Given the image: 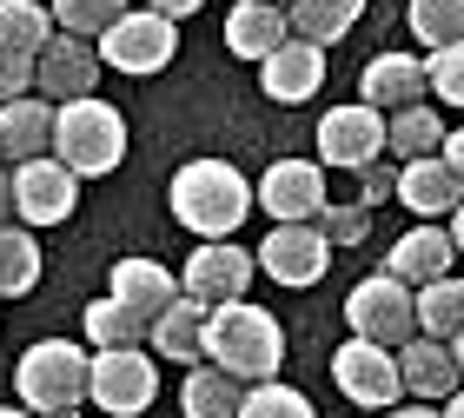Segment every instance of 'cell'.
Listing matches in <instances>:
<instances>
[{
	"mask_svg": "<svg viewBox=\"0 0 464 418\" xmlns=\"http://www.w3.org/2000/svg\"><path fill=\"white\" fill-rule=\"evenodd\" d=\"M166 199H173V219L186 233L232 239L246 226V213L259 206V186H252L232 160H186L173 173V186H166Z\"/></svg>",
	"mask_w": 464,
	"mask_h": 418,
	"instance_id": "6da1fadb",
	"label": "cell"
},
{
	"mask_svg": "<svg viewBox=\"0 0 464 418\" xmlns=\"http://www.w3.org/2000/svg\"><path fill=\"white\" fill-rule=\"evenodd\" d=\"M206 359L226 365L239 385H259V379H279L285 365V332L266 306L252 299H226L206 312Z\"/></svg>",
	"mask_w": 464,
	"mask_h": 418,
	"instance_id": "7a4b0ae2",
	"label": "cell"
},
{
	"mask_svg": "<svg viewBox=\"0 0 464 418\" xmlns=\"http://www.w3.org/2000/svg\"><path fill=\"white\" fill-rule=\"evenodd\" d=\"M14 392L27 412H73L80 399H93V359L73 339H40L27 345V359L14 365Z\"/></svg>",
	"mask_w": 464,
	"mask_h": 418,
	"instance_id": "3957f363",
	"label": "cell"
},
{
	"mask_svg": "<svg viewBox=\"0 0 464 418\" xmlns=\"http://www.w3.org/2000/svg\"><path fill=\"white\" fill-rule=\"evenodd\" d=\"M53 160H67L80 180L113 173V166L126 160V120H120V107H107L100 93L67 100L60 120H53Z\"/></svg>",
	"mask_w": 464,
	"mask_h": 418,
	"instance_id": "277c9868",
	"label": "cell"
},
{
	"mask_svg": "<svg viewBox=\"0 0 464 418\" xmlns=\"http://www.w3.org/2000/svg\"><path fill=\"white\" fill-rule=\"evenodd\" d=\"M345 319H352L358 339L405 345V339H418V292L398 279V273H372V279H358V286H352Z\"/></svg>",
	"mask_w": 464,
	"mask_h": 418,
	"instance_id": "5b68a950",
	"label": "cell"
},
{
	"mask_svg": "<svg viewBox=\"0 0 464 418\" xmlns=\"http://www.w3.org/2000/svg\"><path fill=\"white\" fill-rule=\"evenodd\" d=\"M173 53H179V27L166 14H153V7H126L107 34H100V60H107L113 73H160V67H173Z\"/></svg>",
	"mask_w": 464,
	"mask_h": 418,
	"instance_id": "8992f818",
	"label": "cell"
},
{
	"mask_svg": "<svg viewBox=\"0 0 464 418\" xmlns=\"http://www.w3.org/2000/svg\"><path fill=\"white\" fill-rule=\"evenodd\" d=\"M332 385H339L352 405L385 412V405H398V392H405V372H398V352L392 345L358 339V332H352V339L332 352Z\"/></svg>",
	"mask_w": 464,
	"mask_h": 418,
	"instance_id": "52a82bcc",
	"label": "cell"
},
{
	"mask_svg": "<svg viewBox=\"0 0 464 418\" xmlns=\"http://www.w3.org/2000/svg\"><path fill=\"white\" fill-rule=\"evenodd\" d=\"M73 206H80V173L67 160H53V153H40L27 166H14V213L20 226H60V219H73Z\"/></svg>",
	"mask_w": 464,
	"mask_h": 418,
	"instance_id": "ba28073f",
	"label": "cell"
},
{
	"mask_svg": "<svg viewBox=\"0 0 464 418\" xmlns=\"http://www.w3.org/2000/svg\"><path fill=\"white\" fill-rule=\"evenodd\" d=\"M160 399V372L140 345H107L93 352V405L113 418H140L146 405Z\"/></svg>",
	"mask_w": 464,
	"mask_h": 418,
	"instance_id": "9c48e42d",
	"label": "cell"
},
{
	"mask_svg": "<svg viewBox=\"0 0 464 418\" xmlns=\"http://www.w3.org/2000/svg\"><path fill=\"white\" fill-rule=\"evenodd\" d=\"M385 140H392V120L378 113V107H332L319 120V166H339V173H365V166L385 153Z\"/></svg>",
	"mask_w": 464,
	"mask_h": 418,
	"instance_id": "30bf717a",
	"label": "cell"
},
{
	"mask_svg": "<svg viewBox=\"0 0 464 418\" xmlns=\"http://www.w3.org/2000/svg\"><path fill=\"white\" fill-rule=\"evenodd\" d=\"M332 266V239L319 233V219H292V226H272L266 246H259V273L279 279V286H319Z\"/></svg>",
	"mask_w": 464,
	"mask_h": 418,
	"instance_id": "8fae6325",
	"label": "cell"
},
{
	"mask_svg": "<svg viewBox=\"0 0 464 418\" xmlns=\"http://www.w3.org/2000/svg\"><path fill=\"white\" fill-rule=\"evenodd\" d=\"M259 206L272 213V226L319 219L325 213V166L319 160H272L259 180Z\"/></svg>",
	"mask_w": 464,
	"mask_h": 418,
	"instance_id": "7c38bea8",
	"label": "cell"
},
{
	"mask_svg": "<svg viewBox=\"0 0 464 418\" xmlns=\"http://www.w3.org/2000/svg\"><path fill=\"white\" fill-rule=\"evenodd\" d=\"M252 273H259V259H252L246 246L206 239V246H193V259H186V279H179V286L193 292V299H206V306H226V299H246Z\"/></svg>",
	"mask_w": 464,
	"mask_h": 418,
	"instance_id": "4fadbf2b",
	"label": "cell"
},
{
	"mask_svg": "<svg viewBox=\"0 0 464 418\" xmlns=\"http://www.w3.org/2000/svg\"><path fill=\"white\" fill-rule=\"evenodd\" d=\"M100 47H87L80 34H53L47 47H40V80H34V93H47L53 107H67V100H87L100 87Z\"/></svg>",
	"mask_w": 464,
	"mask_h": 418,
	"instance_id": "5bb4252c",
	"label": "cell"
},
{
	"mask_svg": "<svg viewBox=\"0 0 464 418\" xmlns=\"http://www.w3.org/2000/svg\"><path fill=\"white\" fill-rule=\"evenodd\" d=\"M53 120L60 107L47 93H20V100H0V160L7 166H27L40 153H53Z\"/></svg>",
	"mask_w": 464,
	"mask_h": 418,
	"instance_id": "9a60e30c",
	"label": "cell"
},
{
	"mask_svg": "<svg viewBox=\"0 0 464 418\" xmlns=\"http://www.w3.org/2000/svg\"><path fill=\"white\" fill-rule=\"evenodd\" d=\"M259 87H266V100H279V107H305V100L325 87V47H312V40L292 34L272 60H259Z\"/></svg>",
	"mask_w": 464,
	"mask_h": 418,
	"instance_id": "2e32d148",
	"label": "cell"
},
{
	"mask_svg": "<svg viewBox=\"0 0 464 418\" xmlns=\"http://www.w3.org/2000/svg\"><path fill=\"white\" fill-rule=\"evenodd\" d=\"M398 199H405L418 219H438V213H458L464 206V180L451 173L445 153H425V160L398 166Z\"/></svg>",
	"mask_w": 464,
	"mask_h": 418,
	"instance_id": "e0dca14e",
	"label": "cell"
},
{
	"mask_svg": "<svg viewBox=\"0 0 464 418\" xmlns=\"http://www.w3.org/2000/svg\"><path fill=\"white\" fill-rule=\"evenodd\" d=\"M292 40V14L279 0H239V7L226 14V47L239 60H272Z\"/></svg>",
	"mask_w": 464,
	"mask_h": 418,
	"instance_id": "ac0fdd59",
	"label": "cell"
},
{
	"mask_svg": "<svg viewBox=\"0 0 464 418\" xmlns=\"http://www.w3.org/2000/svg\"><path fill=\"white\" fill-rule=\"evenodd\" d=\"M398 372H405V392H411V399H451L458 379H464L451 339H431V332L398 345Z\"/></svg>",
	"mask_w": 464,
	"mask_h": 418,
	"instance_id": "d6986e66",
	"label": "cell"
},
{
	"mask_svg": "<svg viewBox=\"0 0 464 418\" xmlns=\"http://www.w3.org/2000/svg\"><path fill=\"white\" fill-rule=\"evenodd\" d=\"M358 87H365V107L398 113V107H418V100L431 93V73H425V60H411V53H378L372 67L358 73Z\"/></svg>",
	"mask_w": 464,
	"mask_h": 418,
	"instance_id": "ffe728a7",
	"label": "cell"
},
{
	"mask_svg": "<svg viewBox=\"0 0 464 418\" xmlns=\"http://www.w3.org/2000/svg\"><path fill=\"white\" fill-rule=\"evenodd\" d=\"M107 292H113V299H126L133 312H146V319H160L166 306H179V299H186V286L166 273L160 259H113Z\"/></svg>",
	"mask_w": 464,
	"mask_h": 418,
	"instance_id": "44dd1931",
	"label": "cell"
},
{
	"mask_svg": "<svg viewBox=\"0 0 464 418\" xmlns=\"http://www.w3.org/2000/svg\"><path fill=\"white\" fill-rule=\"evenodd\" d=\"M451 253H458V239H451V233H438V226H411V233L392 246L385 273H398L405 286H431V279H445V273H451Z\"/></svg>",
	"mask_w": 464,
	"mask_h": 418,
	"instance_id": "7402d4cb",
	"label": "cell"
},
{
	"mask_svg": "<svg viewBox=\"0 0 464 418\" xmlns=\"http://www.w3.org/2000/svg\"><path fill=\"white\" fill-rule=\"evenodd\" d=\"M179 405H186V418H239L246 385L232 379L226 365L199 359V365H186V392H179Z\"/></svg>",
	"mask_w": 464,
	"mask_h": 418,
	"instance_id": "603a6c76",
	"label": "cell"
},
{
	"mask_svg": "<svg viewBox=\"0 0 464 418\" xmlns=\"http://www.w3.org/2000/svg\"><path fill=\"white\" fill-rule=\"evenodd\" d=\"M206 312H213V306L186 292L179 306H166L153 319V345L166 352V359H179V365H199L206 359Z\"/></svg>",
	"mask_w": 464,
	"mask_h": 418,
	"instance_id": "cb8c5ba5",
	"label": "cell"
},
{
	"mask_svg": "<svg viewBox=\"0 0 464 418\" xmlns=\"http://www.w3.org/2000/svg\"><path fill=\"white\" fill-rule=\"evenodd\" d=\"M80 326H87V345L93 352H107V345H153V319L133 312L126 299H113V292H107V299H93Z\"/></svg>",
	"mask_w": 464,
	"mask_h": 418,
	"instance_id": "d4e9b609",
	"label": "cell"
},
{
	"mask_svg": "<svg viewBox=\"0 0 464 418\" xmlns=\"http://www.w3.org/2000/svg\"><path fill=\"white\" fill-rule=\"evenodd\" d=\"M358 14H365V0H292V34L312 47H332L358 27Z\"/></svg>",
	"mask_w": 464,
	"mask_h": 418,
	"instance_id": "484cf974",
	"label": "cell"
},
{
	"mask_svg": "<svg viewBox=\"0 0 464 418\" xmlns=\"http://www.w3.org/2000/svg\"><path fill=\"white\" fill-rule=\"evenodd\" d=\"M445 120H438L425 100H418V107H398L392 113V140H385V153H398V166L405 160H425V153H445Z\"/></svg>",
	"mask_w": 464,
	"mask_h": 418,
	"instance_id": "4316f807",
	"label": "cell"
},
{
	"mask_svg": "<svg viewBox=\"0 0 464 418\" xmlns=\"http://www.w3.org/2000/svg\"><path fill=\"white\" fill-rule=\"evenodd\" d=\"M40 286V246L34 226H0V299H20V292Z\"/></svg>",
	"mask_w": 464,
	"mask_h": 418,
	"instance_id": "83f0119b",
	"label": "cell"
},
{
	"mask_svg": "<svg viewBox=\"0 0 464 418\" xmlns=\"http://www.w3.org/2000/svg\"><path fill=\"white\" fill-rule=\"evenodd\" d=\"M418 332H431V339H458L464 332V279H431L418 286Z\"/></svg>",
	"mask_w": 464,
	"mask_h": 418,
	"instance_id": "f1b7e54d",
	"label": "cell"
},
{
	"mask_svg": "<svg viewBox=\"0 0 464 418\" xmlns=\"http://www.w3.org/2000/svg\"><path fill=\"white\" fill-rule=\"evenodd\" d=\"M53 34H60L53 7H34V0H0V40H7V47H20V53H40Z\"/></svg>",
	"mask_w": 464,
	"mask_h": 418,
	"instance_id": "f546056e",
	"label": "cell"
},
{
	"mask_svg": "<svg viewBox=\"0 0 464 418\" xmlns=\"http://www.w3.org/2000/svg\"><path fill=\"white\" fill-rule=\"evenodd\" d=\"M405 20H411V34H418V47H425V53L464 40V0H411Z\"/></svg>",
	"mask_w": 464,
	"mask_h": 418,
	"instance_id": "4dcf8cb0",
	"label": "cell"
},
{
	"mask_svg": "<svg viewBox=\"0 0 464 418\" xmlns=\"http://www.w3.org/2000/svg\"><path fill=\"white\" fill-rule=\"evenodd\" d=\"M239 418H319L312 412V399L299 385H279V379H259V385H246V405Z\"/></svg>",
	"mask_w": 464,
	"mask_h": 418,
	"instance_id": "1f68e13d",
	"label": "cell"
},
{
	"mask_svg": "<svg viewBox=\"0 0 464 418\" xmlns=\"http://www.w3.org/2000/svg\"><path fill=\"white\" fill-rule=\"evenodd\" d=\"M120 14H126V0H53L60 34H80V40H100Z\"/></svg>",
	"mask_w": 464,
	"mask_h": 418,
	"instance_id": "d6a6232c",
	"label": "cell"
},
{
	"mask_svg": "<svg viewBox=\"0 0 464 418\" xmlns=\"http://www.w3.org/2000/svg\"><path fill=\"white\" fill-rule=\"evenodd\" d=\"M425 73H431V93L438 100H451V107H464V40H451V47H438L425 60Z\"/></svg>",
	"mask_w": 464,
	"mask_h": 418,
	"instance_id": "836d02e7",
	"label": "cell"
},
{
	"mask_svg": "<svg viewBox=\"0 0 464 418\" xmlns=\"http://www.w3.org/2000/svg\"><path fill=\"white\" fill-rule=\"evenodd\" d=\"M34 80H40V53H20L0 40V100H20V93H34Z\"/></svg>",
	"mask_w": 464,
	"mask_h": 418,
	"instance_id": "e575fe53",
	"label": "cell"
},
{
	"mask_svg": "<svg viewBox=\"0 0 464 418\" xmlns=\"http://www.w3.org/2000/svg\"><path fill=\"white\" fill-rule=\"evenodd\" d=\"M365 226H372V206H325V213H319V233L332 246H358Z\"/></svg>",
	"mask_w": 464,
	"mask_h": 418,
	"instance_id": "d590c367",
	"label": "cell"
},
{
	"mask_svg": "<svg viewBox=\"0 0 464 418\" xmlns=\"http://www.w3.org/2000/svg\"><path fill=\"white\" fill-rule=\"evenodd\" d=\"M358 180H365V186H358V206H378V199H392V193H398V166H378V160H372Z\"/></svg>",
	"mask_w": 464,
	"mask_h": 418,
	"instance_id": "8d00e7d4",
	"label": "cell"
},
{
	"mask_svg": "<svg viewBox=\"0 0 464 418\" xmlns=\"http://www.w3.org/2000/svg\"><path fill=\"white\" fill-rule=\"evenodd\" d=\"M146 7H153V14H166V20H186V14H199L206 0H146Z\"/></svg>",
	"mask_w": 464,
	"mask_h": 418,
	"instance_id": "74e56055",
	"label": "cell"
},
{
	"mask_svg": "<svg viewBox=\"0 0 464 418\" xmlns=\"http://www.w3.org/2000/svg\"><path fill=\"white\" fill-rule=\"evenodd\" d=\"M445 160H451V173L464 180V127H458V133H445Z\"/></svg>",
	"mask_w": 464,
	"mask_h": 418,
	"instance_id": "f35d334b",
	"label": "cell"
},
{
	"mask_svg": "<svg viewBox=\"0 0 464 418\" xmlns=\"http://www.w3.org/2000/svg\"><path fill=\"white\" fill-rule=\"evenodd\" d=\"M7 213H14V173H0V226H7Z\"/></svg>",
	"mask_w": 464,
	"mask_h": 418,
	"instance_id": "ab89813d",
	"label": "cell"
},
{
	"mask_svg": "<svg viewBox=\"0 0 464 418\" xmlns=\"http://www.w3.org/2000/svg\"><path fill=\"white\" fill-rule=\"evenodd\" d=\"M385 418H445V412H431V405H398V412H385Z\"/></svg>",
	"mask_w": 464,
	"mask_h": 418,
	"instance_id": "60d3db41",
	"label": "cell"
},
{
	"mask_svg": "<svg viewBox=\"0 0 464 418\" xmlns=\"http://www.w3.org/2000/svg\"><path fill=\"white\" fill-rule=\"evenodd\" d=\"M445 418H464V385H458L451 399H445Z\"/></svg>",
	"mask_w": 464,
	"mask_h": 418,
	"instance_id": "b9f144b4",
	"label": "cell"
},
{
	"mask_svg": "<svg viewBox=\"0 0 464 418\" xmlns=\"http://www.w3.org/2000/svg\"><path fill=\"white\" fill-rule=\"evenodd\" d=\"M451 239H458V253H464V206L451 213Z\"/></svg>",
	"mask_w": 464,
	"mask_h": 418,
	"instance_id": "7bdbcfd3",
	"label": "cell"
},
{
	"mask_svg": "<svg viewBox=\"0 0 464 418\" xmlns=\"http://www.w3.org/2000/svg\"><path fill=\"white\" fill-rule=\"evenodd\" d=\"M0 418H40V412H20V405H0Z\"/></svg>",
	"mask_w": 464,
	"mask_h": 418,
	"instance_id": "ee69618b",
	"label": "cell"
},
{
	"mask_svg": "<svg viewBox=\"0 0 464 418\" xmlns=\"http://www.w3.org/2000/svg\"><path fill=\"white\" fill-rule=\"evenodd\" d=\"M451 352H458V365H464V332H458V339H451Z\"/></svg>",
	"mask_w": 464,
	"mask_h": 418,
	"instance_id": "f6af8a7d",
	"label": "cell"
},
{
	"mask_svg": "<svg viewBox=\"0 0 464 418\" xmlns=\"http://www.w3.org/2000/svg\"><path fill=\"white\" fill-rule=\"evenodd\" d=\"M47 418H80V412H47Z\"/></svg>",
	"mask_w": 464,
	"mask_h": 418,
	"instance_id": "bcb514c9",
	"label": "cell"
},
{
	"mask_svg": "<svg viewBox=\"0 0 464 418\" xmlns=\"http://www.w3.org/2000/svg\"><path fill=\"white\" fill-rule=\"evenodd\" d=\"M279 7H285V0H279Z\"/></svg>",
	"mask_w": 464,
	"mask_h": 418,
	"instance_id": "7dc6e473",
	"label": "cell"
}]
</instances>
